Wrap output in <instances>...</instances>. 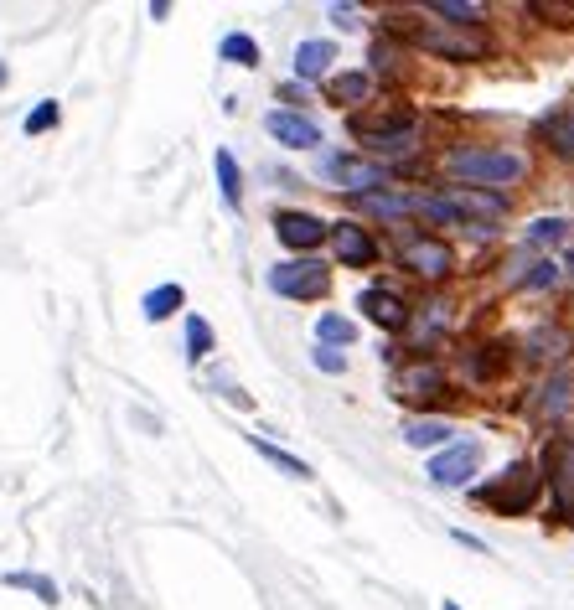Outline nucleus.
I'll list each match as a JSON object with an SVG mask.
<instances>
[{"mask_svg":"<svg viewBox=\"0 0 574 610\" xmlns=\"http://www.w3.org/2000/svg\"><path fill=\"white\" fill-rule=\"evenodd\" d=\"M445 202H450L456 218H502V212H507V202L497 192H481V187H450Z\"/></svg>","mask_w":574,"mask_h":610,"instance_id":"1a4fd4ad","label":"nucleus"},{"mask_svg":"<svg viewBox=\"0 0 574 610\" xmlns=\"http://www.w3.org/2000/svg\"><path fill=\"white\" fill-rule=\"evenodd\" d=\"M0 83H6V68H0Z\"/></svg>","mask_w":574,"mask_h":610,"instance_id":"72a5a7b5","label":"nucleus"},{"mask_svg":"<svg viewBox=\"0 0 574 610\" xmlns=\"http://www.w3.org/2000/svg\"><path fill=\"white\" fill-rule=\"evenodd\" d=\"M213 171H218L223 202H228V207H238V202H244V176H238V161H233V150H218V156H213Z\"/></svg>","mask_w":574,"mask_h":610,"instance_id":"4468645a","label":"nucleus"},{"mask_svg":"<svg viewBox=\"0 0 574 610\" xmlns=\"http://www.w3.org/2000/svg\"><path fill=\"white\" fill-rule=\"evenodd\" d=\"M331 243H337V259L352 264V269H368L378 259V243L362 233L357 223H337V228H331Z\"/></svg>","mask_w":574,"mask_h":610,"instance_id":"9d476101","label":"nucleus"},{"mask_svg":"<svg viewBox=\"0 0 574 610\" xmlns=\"http://www.w3.org/2000/svg\"><path fill=\"white\" fill-rule=\"evenodd\" d=\"M316 337H321V347H337V342L347 347V342L357 337V331H352V321H347V316H337V311H326V316L316 321Z\"/></svg>","mask_w":574,"mask_h":610,"instance_id":"aec40b11","label":"nucleus"},{"mask_svg":"<svg viewBox=\"0 0 574 610\" xmlns=\"http://www.w3.org/2000/svg\"><path fill=\"white\" fill-rule=\"evenodd\" d=\"M321 171L331 176V187H347V192H362V197H368L373 187H383V181H388V171H383V166H373V161H352V156H326V161H321Z\"/></svg>","mask_w":574,"mask_h":610,"instance_id":"20e7f679","label":"nucleus"},{"mask_svg":"<svg viewBox=\"0 0 574 610\" xmlns=\"http://www.w3.org/2000/svg\"><path fill=\"white\" fill-rule=\"evenodd\" d=\"M326 16H331V26H342V32H352V26H357V11L352 6H331Z\"/></svg>","mask_w":574,"mask_h":610,"instance_id":"7c9ffc66","label":"nucleus"},{"mask_svg":"<svg viewBox=\"0 0 574 610\" xmlns=\"http://www.w3.org/2000/svg\"><path fill=\"white\" fill-rule=\"evenodd\" d=\"M181 300H187V290L181 285H161V290H150L140 305H145V321H166V316H176L181 311Z\"/></svg>","mask_w":574,"mask_h":610,"instance_id":"2eb2a0df","label":"nucleus"},{"mask_svg":"<svg viewBox=\"0 0 574 610\" xmlns=\"http://www.w3.org/2000/svg\"><path fill=\"white\" fill-rule=\"evenodd\" d=\"M404 440H409L414 450H435V445H445V440H450V424H445V419H409Z\"/></svg>","mask_w":574,"mask_h":610,"instance_id":"f3484780","label":"nucleus"},{"mask_svg":"<svg viewBox=\"0 0 574 610\" xmlns=\"http://www.w3.org/2000/svg\"><path fill=\"white\" fill-rule=\"evenodd\" d=\"M554 486H559V507L574 512V450H564V466L554 471Z\"/></svg>","mask_w":574,"mask_h":610,"instance_id":"393cba45","label":"nucleus"},{"mask_svg":"<svg viewBox=\"0 0 574 610\" xmlns=\"http://www.w3.org/2000/svg\"><path fill=\"white\" fill-rule=\"evenodd\" d=\"M549 135H554V150H559V156H574V125L554 119V125H549Z\"/></svg>","mask_w":574,"mask_h":610,"instance_id":"c85d7f7f","label":"nucleus"},{"mask_svg":"<svg viewBox=\"0 0 574 610\" xmlns=\"http://www.w3.org/2000/svg\"><path fill=\"white\" fill-rule=\"evenodd\" d=\"M264 130L275 135L285 150H316V145H321V130H316V119L295 114V109H275V114L264 119Z\"/></svg>","mask_w":574,"mask_h":610,"instance_id":"0eeeda50","label":"nucleus"},{"mask_svg":"<svg viewBox=\"0 0 574 610\" xmlns=\"http://www.w3.org/2000/svg\"><path fill=\"white\" fill-rule=\"evenodd\" d=\"M311 357H316V368H321V373H342V368H347V357H342L337 347H316Z\"/></svg>","mask_w":574,"mask_h":610,"instance_id":"cd10ccee","label":"nucleus"},{"mask_svg":"<svg viewBox=\"0 0 574 610\" xmlns=\"http://www.w3.org/2000/svg\"><path fill=\"white\" fill-rule=\"evenodd\" d=\"M357 305H362V316L378 321L383 331H399V326L409 321V305H404L394 290H378V285H373V290H362V300H357Z\"/></svg>","mask_w":574,"mask_h":610,"instance_id":"9b49d317","label":"nucleus"},{"mask_svg":"<svg viewBox=\"0 0 574 610\" xmlns=\"http://www.w3.org/2000/svg\"><path fill=\"white\" fill-rule=\"evenodd\" d=\"M362 207L378 212V218H404V212H409V197H394V192H368V197H362Z\"/></svg>","mask_w":574,"mask_h":610,"instance_id":"5701e85b","label":"nucleus"},{"mask_svg":"<svg viewBox=\"0 0 574 610\" xmlns=\"http://www.w3.org/2000/svg\"><path fill=\"white\" fill-rule=\"evenodd\" d=\"M331 68V42H300L295 47V73L300 78H321Z\"/></svg>","mask_w":574,"mask_h":610,"instance_id":"dca6fc26","label":"nucleus"},{"mask_svg":"<svg viewBox=\"0 0 574 610\" xmlns=\"http://www.w3.org/2000/svg\"><path fill=\"white\" fill-rule=\"evenodd\" d=\"M533 497H538V471H528V466H512L502 481L481 486V502L497 507V512H528Z\"/></svg>","mask_w":574,"mask_h":610,"instance_id":"7ed1b4c3","label":"nucleus"},{"mask_svg":"<svg viewBox=\"0 0 574 610\" xmlns=\"http://www.w3.org/2000/svg\"><path fill=\"white\" fill-rule=\"evenodd\" d=\"M404 264L419 274V280H445L450 264H456V254H450L440 238H409L404 243Z\"/></svg>","mask_w":574,"mask_h":610,"instance_id":"6e6552de","label":"nucleus"},{"mask_svg":"<svg viewBox=\"0 0 574 610\" xmlns=\"http://www.w3.org/2000/svg\"><path fill=\"white\" fill-rule=\"evenodd\" d=\"M559 238H564V223H559V218L533 223V243H559Z\"/></svg>","mask_w":574,"mask_h":610,"instance_id":"c756f323","label":"nucleus"},{"mask_svg":"<svg viewBox=\"0 0 574 610\" xmlns=\"http://www.w3.org/2000/svg\"><path fill=\"white\" fill-rule=\"evenodd\" d=\"M430 11L445 16L450 26H476L481 16H487V6H476V0H430Z\"/></svg>","mask_w":574,"mask_h":610,"instance_id":"a211bd4d","label":"nucleus"},{"mask_svg":"<svg viewBox=\"0 0 574 610\" xmlns=\"http://www.w3.org/2000/svg\"><path fill=\"white\" fill-rule=\"evenodd\" d=\"M6 585H16V590H32L37 600H47V605H57V585L52 579H42V574H11Z\"/></svg>","mask_w":574,"mask_h":610,"instance_id":"b1692460","label":"nucleus"},{"mask_svg":"<svg viewBox=\"0 0 574 610\" xmlns=\"http://www.w3.org/2000/svg\"><path fill=\"white\" fill-rule=\"evenodd\" d=\"M275 233H280L285 249H295V254H311L321 238H331V228L316 218V212H295V207L275 218Z\"/></svg>","mask_w":574,"mask_h":610,"instance_id":"39448f33","label":"nucleus"},{"mask_svg":"<svg viewBox=\"0 0 574 610\" xmlns=\"http://www.w3.org/2000/svg\"><path fill=\"white\" fill-rule=\"evenodd\" d=\"M223 57L238 63V68H259V42L244 37V32H233V37H223Z\"/></svg>","mask_w":574,"mask_h":610,"instance_id":"412c9836","label":"nucleus"},{"mask_svg":"<svg viewBox=\"0 0 574 610\" xmlns=\"http://www.w3.org/2000/svg\"><path fill=\"white\" fill-rule=\"evenodd\" d=\"M445 610H461V605H445Z\"/></svg>","mask_w":574,"mask_h":610,"instance_id":"f704fd0d","label":"nucleus"},{"mask_svg":"<svg viewBox=\"0 0 574 610\" xmlns=\"http://www.w3.org/2000/svg\"><path fill=\"white\" fill-rule=\"evenodd\" d=\"M331 104H347V109H357V104H368L373 99V78L368 73H342V78H331Z\"/></svg>","mask_w":574,"mask_h":610,"instance_id":"ddd939ff","label":"nucleus"},{"mask_svg":"<svg viewBox=\"0 0 574 610\" xmlns=\"http://www.w3.org/2000/svg\"><path fill=\"white\" fill-rule=\"evenodd\" d=\"M269 290L285 295V300H321L331 290V269L316 259H290L269 269Z\"/></svg>","mask_w":574,"mask_h":610,"instance_id":"f03ea898","label":"nucleus"},{"mask_svg":"<svg viewBox=\"0 0 574 610\" xmlns=\"http://www.w3.org/2000/svg\"><path fill=\"white\" fill-rule=\"evenodd\" d=\"M538 16H559V21H574V11L569 6H533Z\"/></svg>","mask_w":574,"mask_h":610,"instance_id":"473e14b6","label":"nucleus"},{"mask_svg":"<svg viewBox=\"0 0 574 610\" xmlns=\"http://www.w3.org/2000/svg\"><path fill=\"white\" fill-rule=\"evenodd\" d=\"M52 125H57V104H52V99L26 114V135H42V130H52Z\"/></svg>","mask_w":574,"mask_h":610,"instance_id":"bb28decb","label":"nucleus"},{"mask_svg":"<svg viewBox=\"0 0 574 610\" xmlns=\"http://www.w3.org/2000/svg\"><path fill=\"white\" fill-rule=\"evenodd\" d=\"M419 47L425 52H445V57H461V63H471V57H487L492 42L481 32H440V37H419Z\"/></svg>","mask_w":574,"mask_h":610,"instance_id":"f8f14e48","label":"nucleus"},{"mask_svg":"<svg viewBox=\"0 0 574 610\" xmlns=\"http://www.w3.org/2000/svg\"><path fill=\"white\" fill-rule=\"evenodd\" d=\"M445 166L456 171V176H466V181H476V187H487V192H502V187H512V181H523V156H507V150H450L445 156Z\"/></svg>","mask_w":574,"mask_h":610,"instance_id":"f257e3e1","label":"nucleus"},{"mask_svg":"<svg viewBox=\"0 0 574 610\" xmlns=\"http://www.w3.org/2000/svg\"><path fill=\"white\" fill-rule=\"evenodd\" d=\"M476 461H481V445H476V440L450 445V450H440L435 461H430V481H435V486H466L471 471H476Z\"/></svg>","mask_w":574,"mask_h":610,"instance_id":"423d86ee","label":"nucleus"},{"mask_svg":"<svg viewBox=\"0 0 574 610\" xmlns=\"http://www.w3.org/2000/svg\"><path fill=\"white\" fill-rule=\"evenodd\" d=\"M399 383H404V393H440V373L435 368H409Z\"/></svg>","mask_w":574,"mask_h":610,"instance_id":"a878e982","label":"nucleus"},{"mask_svg":"<svg viewBox=\"0 0 574 610\" xmlns=\"http://www.w3.org/2000/svg\"><path fill=\"white\" fill-rule=\"evenodd\" d=\"M207 352H213V326H207L202 316H187V357L202 362Z\"/></svg>","mask_w":574,"mask_h":610,"instance_id":"4be33fe9","label":"nucleus"},{"mask_svg":"<svg viewBox=\"0 0 574 610\" xmlns=\"http://www.w3.org/2000/svg\"><path fill=\"white\" fill-rule=\"evenodd\" d=\"M554 280H559V269H554V264H538V269L528 274V285H554Z\"/></svg>","mask_w":574,"mask_h":610,"instance_id":"2f4dec72","label":"nucleus"},{"mask_svg":"<svg viewBox=\"0 0 574 610\" xmlns=\"http://www.w3.org/2000/svg\"><path fill=\"white\" fill-rule=\"evenodd\" d=\"M249 445H254V450L264 455V461H269V466H280L285 476H300V481H306V476H311V466H306V461H300V455H290V450H280V445H269V440H259V435H254Z\"/></svg>","mask_w":574,"mask_h":610,"instance_id":"6ab92c4d","label":"nucleus"}]
</instances>
